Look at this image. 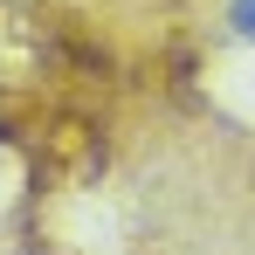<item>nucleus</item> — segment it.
Returning a JSON list of instances; mask_svg holds the SVG:
<instances>
[{"label":"nucleus","mask_w":255,"mask_h":255,"mask_svg":"<svg viewBox=\"0 0 255 255\" xmlns=\"http://www.w3.org/2000/svg\"><path fill=\"white\" fill-rule=\"evenodd\" d=\"M228 28L242 42H255V0H228Z\"/></svg>","instance_id":"obj_1"}]
</instances>
